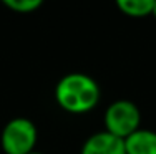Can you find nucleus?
<instances>
[{"label":"nucleus","mask_w":156,"mask_h":154,"mask_svg":"<svg viewBox=\"0 0 156 154\" xmlns=\"http://www.w3.org/2000/svg\"><path fill=\"white\" fill-rule=\"evenodd\" d=\"M30 154H42V152H35V151H33V152H30Z\"/></svg>","instance_id":"9"},{"label":"nucleus","mask_w":156,"mask_h":154,"mask_svg":"<svg viewBox=\"0 0 156 154\" xmlns=\"http://www.w3.org/2000/svg\"><path fill=\"white\" fill-rule=\"evenodd\" d=\"M55 100L68 113L91 111L100 101L98 83L85 73H68L55 86Z\"/></svg>","instance_id":"1"},{"label":"nucleus","mask_w":156,"mask_h":154,"mask_svg":"<svg viewBox=\"0 0 156 154\" xmlns=\"http://www.w3.org/2000/svg\"><path fill=\"white\" fill-rule=\"evenodd\" d=\"M151 15L156 17V0H154V5H153V12H151Z\"/></svg>","instance_id":"8"},{"label":"nucleus","mask_w":156,"mask_h":154,"mask_svg":"<svg viewBox=\"0 0 156 154\" xmlns=\"http://www.w3.org/2000/svg\"><path fill=\"white\" fill-rule=\"evenodd\" d=\"M116 5L128 17H146L153 12L154 0H118Z\"/></svg>","instance_id":"6"},{"label":"nucleus","mask_w":156,"mask_h":154,"mask_svg":"<svg viewBox=\"0 0 156 154\" xmlns=\"http://www.w3.org/2000/svg\"><path fill=\"white\" fill-rule=\"evenodd\" d=\"M38 139V131L28 118H13L5 124L0 142L5 154H30Z\"/></svg>","instance_id":"2"},{"label":"nucleus","mask_w":156,"mask_h":154,"mask_svg":"<svg viewBox=\"0 0 156 154\" xmlns=\"http://www.w3.org/2000/svg\"><path fill=\"white\" fill-rule=\"evenodd\" d=\"M125 151L126 154H156V133L140 128L125 139Z\"/></svg>","instance_id":"5"},{"label":"nucleus","mask_w":156,"mask_h":154,"mask_svg":"<svg viewBox=\"0 0 156 154\" xmlns=\"http://www.w3.org/2000/svg\"><path fill=\"white\" fill-rule=\"evenodd\" d=\"M141 113L133 101L118 100L113 101L105 111V131L110 134L126 139L140 129Z\"/></svg>","instance_id":"3"},{"label":"nucleus","mask_w":156,"mask_h":154,"mask_svg":"<svg viewBox=\"0 0 156 154\" xmlns=\"http://www.w3.org/2000/svg\"><path fill=\"white\" fill-rule=\"evenodd\" d=\"M81 154H126L125 139L113 136L108 131H98L83 142Z\"/></svg>","instance_id":"4"},{"label":"nucleus","mask_w":156,"mask_h":154,"mask_svg":"<svg viewBox=\"0 0 156 154\" xmlns=\"http://www.w3.org/2000/svg\"><path fill=\"white\" fill-rule=\"evenodd\" d=\"M3 3L9 9H12L13 12L28 13L42 5V0H3Z\"/></svg>","instance_id":"7"}]
</instances>
